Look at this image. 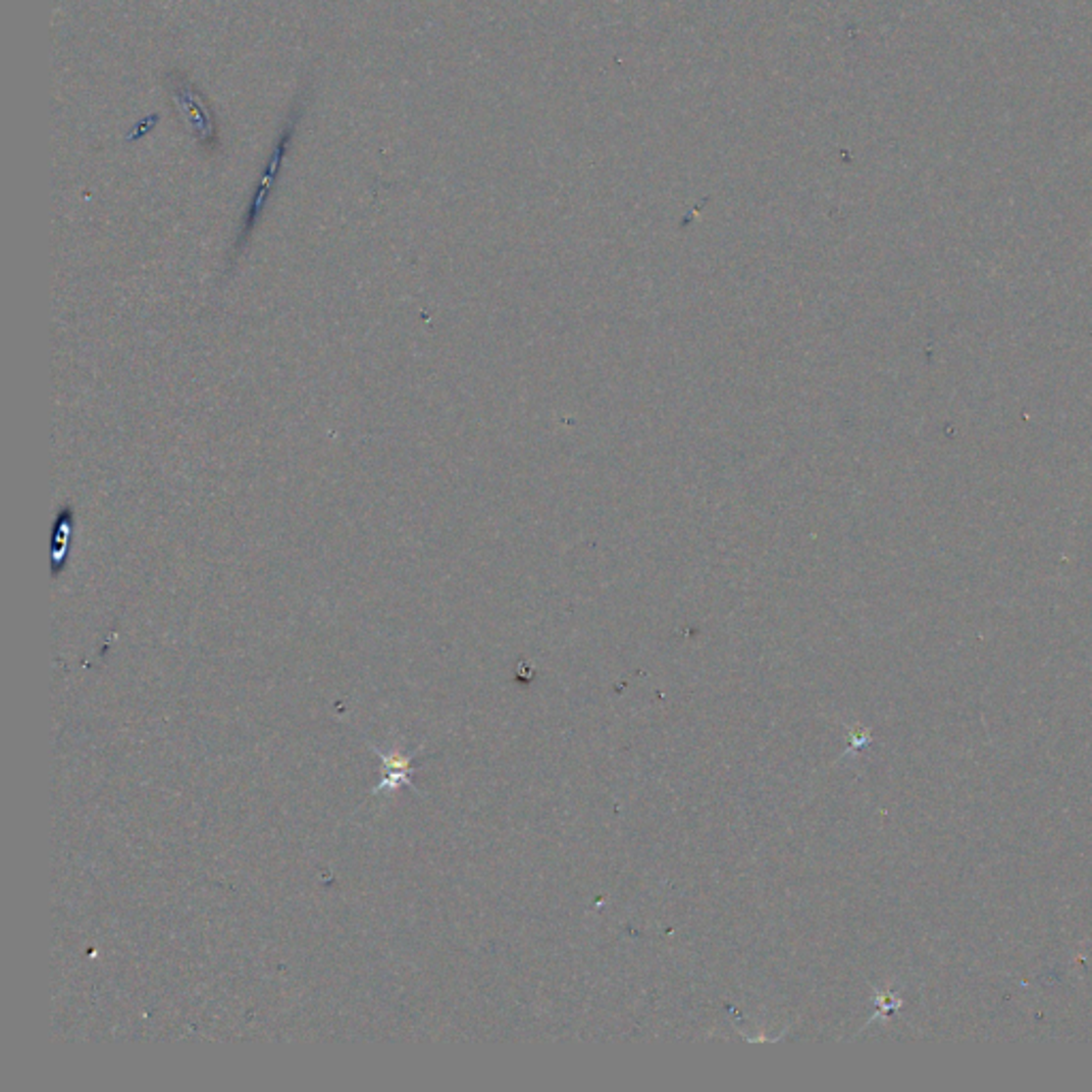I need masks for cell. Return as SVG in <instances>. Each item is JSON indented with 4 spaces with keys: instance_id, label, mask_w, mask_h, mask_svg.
<instances>
[{
    "instance_id": "cell-1",
    "label": "cell",
    "mask_w": 1092,
    "mask_h": 1092,
    "mask_svg": "<svg viewBox=\"0 0 1092 1092\" xmlns=\"http://www.w3.org/2000/svg\"><path fill=\"white\" fill-rule=\"evenodd\" d=\"M297 118H299V112H294L292 118H290V122L285 127V130H282V134H280V139H278V143H276V147H274L272 156H269V163H267V169H265V174H263V180H261L259 188H256V192H254V196H252V201H250L248 216H245L243 231H241V237H239L237 245H243V243H245V239L250 237V233H252V229H254V225L259 223V218H261V214H263V207H265V203H267V196H269V192H272V188H274L276 178H278V174H280L282 161H285V156H286V147H288V141L292 139V132H294V125H297Z\"/></svg>"
},
{
    "instance_id": "cell-4",
    "label": "cell",
    "mask_w": 1092,
    "mask_h": 1092,
    "mask_svg": "<svg viewBox=\"0 0 1092 1092\" xmlns=\"http://www.w3.org/2000/svg\"><path fill=\"white\" fill-rule=\"evenodd\" d=\"M156 125H158V114L145 116V118H143V120H139V122H137V125H134V127H132V130H130V132L127 134V141H139V139H143V137H145V134H147V132H150V130H152V129H154Z\"/></svg>"
},
{
    "instance_id": "cell-2",
    "label": "cell",
    "mask_w": 1092,
    "mask_h": 1092,
    "mask_svg": "<svg viewBox=\"0 0 1092 1092\" xmlns=\"http://www.w3.org/2000/svg\"><path fill=\"white\" fill-rule=\"evenodd\" d=\"M174 96L178 107L190 122V130L196 134V139L201 143H210L216 137V125L210 107L203 101V96L196 92L190 83H178L174 85Z\"/></svg>"
},
{
    "instance_id": "cell-3",
    "label": "cell",
    "mask_w": 1092,
    "mask_h": 1092,
    "mask_svg": "<svg viewBox=\"0 0 1092 1092\" xmlns=\"http://www.w3.org/2000/svg\"><path fill=\"white\" fill-rule=\"evenodd\" d=\"M71 532H73V512L69 508H65L60 512V517L54 525V540H52V563H54V570L56 574L60 572L65 563V557L69 553V546H71Z\"/></svg>"
}]
</instances>
